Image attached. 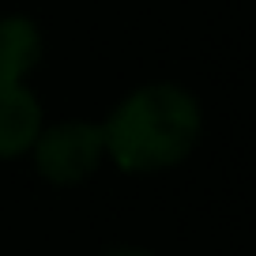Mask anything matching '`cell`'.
Wrapping results in <instances>:
<instances>
[{
  "instance_id": "obj_1",
  "label": "cell",
  "mask_w": 256,
  "mask_h": 256,
  "mask_svg": "<svg viewBox=\"0 0 256 256\" xmlns=\"http://www.w3.org/2000/svg\"><path fill=\"white\" fill-rule=\"evenodd\" d=\"M106 154L124 174H158L184 162L204 136L196 94L177 83H144L128 90L102 124Z\"/></svg>"
},
{
  "instance_id": "obj_2",
  "label": "cell",
  "mask_w": 256,
  "mask_h": 256,
  "mask_svg": "<svg viewBox=\"0 0 256 256\" xmlns=\"http://www.w3.org/2000/svg\"><path fill=\"white\" fill-rule=\"evenodd\" d=\"M34 158V170L46 177L49 184H80L102 166L106 158V136L102 124L94 120H56V124H42L38 140L26 151Z\"/></svg>"
},
{
  "instance_id": "obj_3",
  "label": "cell",
  "mask_w": 256,
  "mask_h": 256,
  "mask_svg": "<svg viewBox=\"0 0 256 256\" xmlns=\"http://www.w3.org/2000/svg\"><path fill=\"white\" fill-rule=\"evenodd\" d=\"M42 124H46V113H42L38 94L26 87V80L0 76V158L8 162L26 154Z\"/></svg>"
},
{
  "instance_id": "obj_4",
  "label": "cell",
  "mask_w": 256,
  "mask_h": 256,
  "mask_svg": "<svg viewBox=\"0 0 256 256\" xmlns=\"http://www.w3.org/2000/svg\"><path fill=\"white\" fill-rule=\"evenodd\" d=\"M42 60V30L26 16H4L0 19V76L26 80L34 64Z\"/></svg>"
},
{
  "instance_id": "obj_5",
  "label": "cell",
  "mask_w": 256,
  "mask_h": 256,
  "mask_svg": "<svg viewBox=\"0 0 256 256\" xmlns=\"http://www.w3.org/2000/svg\"><path fill=\"white\" fill-rule=\"evenodd\" d=\"M106 256H151L147 248H140V245H120V248H110Z\"/></svg>"
}]
</instances>
